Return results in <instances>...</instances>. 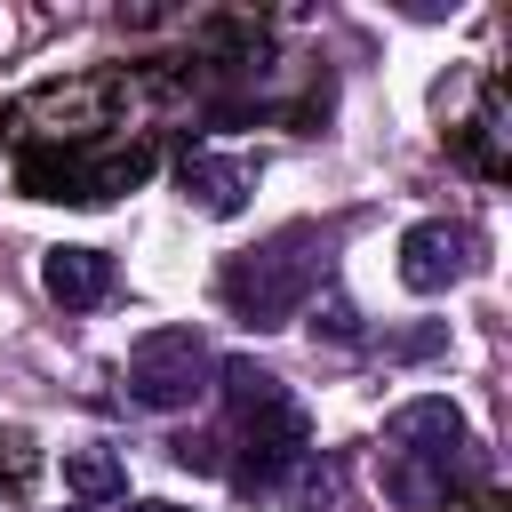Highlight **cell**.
Wrapping results in <instances>:
<instances>
[{"label":"cell","instance_id":"obj_10","mask_svg":"<svg viewBox=\"0 0 512 512\" xmlns=\"http://www.w3.org/2000/svg\"><path fill=\"white\" fill-rule=\"evenodd\" d=\"M128 512H184V504H128Z\"/></svg>","mask_w":512,"mask_h":512},{"label":"cell","instance_id":"obj_2","mask_svg":"<svg viewBox=\"0 0 512 512\" xmlns=\"http://www.w3.org/2000/svg\"><path fill=\"white\" fill-rule=\"evenodd\" d=\"M464 448V416L448 400H408L392 424H384V488L408 504V512H432L448 504V464Z\"/></svg>","mask_w":512,"mask_h":512},{"label":"cell","instance_id":"obj_3","mask_svg":"<svg viewBox=\"0 0 512 512\" xmlns=\"http://www.w3.org/2000/svg\"><path fill=\"white\" fill-rule=\"evenodd\" d=\"M208 376H216V352H208L200 328H152V336H136V352H128V400L152 408V416L192 408V400L208 392Z\"/></svg>","mask_w":512,"mask_h":512},{"label":"cell","instance_id":"obj_7","mask_svg":"<svg viewBox=\"0 0 512 512\" xmlns=\"http://www.w3.org/2000/svg\"><path fill=\"white\" fill-rule=\"evenodd\" d=\"M40 288H48L56 304L88 312V304L112 296V256H104V248H48V256H40Z\"/></svg>","mask_w":512,"mask_h":512},{"label":"cell","instance_id":"obj_6","mask_svg":"<svg viewBox=\"0 0 512 512\" xmlns=\"http://www.w3.org/2000/svg\"><path fill=\"white\" fill-rule=\"evenodd\" d=\"M176 176H184V200H200L208 216H240L248 192H256V160H224V152H208V144H192V152L176 160Z\"/></svg>","mask_w":512,"mask_h":512},{"label":"cell","instance_id":"obj_8","mask_svg":"<svg viewBox=\"0 0 512 512\" xmlns=\"http://www.w3.org/2000/svg\"><path fill=\"white\" fill-rule=\"evenodd\" d=\"M64 488H72L80 504H112V496H128V464H120L104 440H88V448H64Z\"/></svg>","mask_w":512,"mask_h":512},{"label":"cell","instance_id":"obj_1","mask_svg":"<svg viewBox=\"0 0 512 512\" xmlns=\"http://www.w3.org/2000/svg\"><path fill=\"white\" fill-rule=\"evenodd\" d=\"M312 280H320V232H312V224H288V232H272L264 248L232 256L224 280H216V296H224L232 320H248V328H288V320L304 312Z\"/></svg>","mask_w":512,"mask_h":512},{"label":"cell","instance_id":"obj_9","mask_svg":"<svg viewBox=\"0 0 512 512\" xmlns=\"http://www.w3.org/2000/svg\"><path fill=\"white\" fill-rule=\"evenodd\" d=\"M456 512H504V504H496V496H488V488H480V496H464V504H456Z\"/></svg>","mask_w":512,"mask_h":512},{"label":"cell","instance_id":"obj_4","mask_svg":"<svg viewBox=\"0 0 512 512\" xmlns=\"http://www.w3.org/2000/svg\"><path fill=\"white\" fill-rule=\"evenodd\" d=\"M120 80L112 72H80V80H48L16 104V120L32 128V144H96V128H112Z\"/></svg>","mask_w":512,"mask_h":512},{"label":"cell","instance_id":"obj_5","mask_svg":"<svg viewBox=\"0 0 512 512\" xmlns=\"http://www.w3.org/2000/svg\"><path fill=\"white\" fill-rule=\"evenodd\" d=\"M472 232L464 224H408L400 232V288H416V296H440V288H456L464 272H472Z\"/></svg>","mask_w":512,"mask_h":512}]
</instances>
